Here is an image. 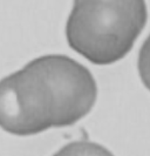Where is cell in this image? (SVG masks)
Masks as SVG:
<instances>
[{
    "label": "cell",
    "instance_id": "6da1fadb",
    "mask_svg": "<svg viewBox=\"0 0 150 156\" xmlns=\"http://www.w3.org/2000/svg\"><path fill=\"white\" fill-rule=\"evenodd\" d=\"M147 16L144 0H74L68 45L95 65H111L131 51Z\"/></svg>",
    "mask_w": 150,
    "mask_h": 156
},
{
    "label": "cell",
    "instance_id": "7a4b0ae2",
    "mask_svg": "<svg viewBox=\"0 0 150 156\" xmlns=\"http://www.w3.org/2000/svg\"><path fill=\"white\" fill-rule=\"evenodd\" d=\"M55 100L47 80L32 60L0 80V127L28 136L54 127Z\"/></svg>",
    "mask_w": 150,
    "mask_h": 156
},
{
    "label": "cell",
    "instance_id": "3957f363",
    "mask_svg": "<svg viewBox=\"0 0 150 156\" xmlns=\"http://www.w3.org/2000/svg\"><path fill=\"white\" fill-rule=\"evenodd\" d=\"M47 80L55 100L54 127L74 125L94 107L97 86L90 70L66 55H44L33 60Z\"/></svg>",
    "mask_w": 150,
    "mask_h": 156
},
{
    "label": "cell",
    "instance_id": "277c9868",
    "mask_svg": "<svg viewBox=\"0 0 150 156\" xmlns=\"http://www.w3.org/2000/svg\"><path fill=\"white\" fill-rule=\"evenodd\" d=\"M53 156H114L107 148L90 141H75L66 144Z\"/></svg>",
    "mask_w": 150,
    "mask_h": 156
}]
</instances>
